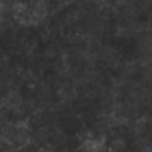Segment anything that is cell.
<instances>
[{
	"mask_svg": "<svg viewBox=\"0 0 152 152\" xmlns=\"http://www.w3.org/2000/svg\"><path fill=\"white\" fill-rule=\"evenodd\" d=\"M0 152H1V150H0Z\"/></svg>",
	"mask_w": 152,
	"mask_h": 152,
	"instance_id": "cell-1",
	"label": "cell"
}]
</instances>
